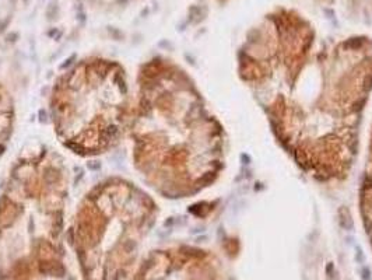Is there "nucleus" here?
<instances>
[{"label": "nucleus", "instance_id": "f257e3e1", "mask_svg": "<svg viewBox=\"0 0 372 280\" xmlns=\"http://www.w3.org/2000/svg\"><path fill=\"white\" fill-rule=\"evenodd\" d=\"M241 53V76L278 140L305 171L340 179L355 156L359 116L372 90V42L353 39L313 51V31L278 17Z\"/></svg>", "mask_w": 372, "mask_h": 280}, {"label": "nucleus", "instance_id": "f03ea898", "mask_svg": "<svg viewBox=\"0 0 372 280\" xmlns=\"http://www.w3.org/2000/svg\"><path fill=\"white\" fill-rule=\"evenodd\" d=\"M133 129L137 165L164 195L195 193L223 165L221 127L188 77L171 66L143 74Z\"/></svg>", "mask_w": 372, "mask_h": 280}, {"label": "nucleus", "instance_id": "7ed1b4c3", "mask_svg": "<svg viewBox=\"0 0 372 280\" xmlns=\"http://www.w3.org/2000/svg\"><path fill=\"white\" fill-rule=\"evenodd\" d=\"M126 77L119 64L85 60L53 90L52 112L57 136L80 154H98L118 143L127 119Z\"/></svg>", "mask_w": 372, "mask_h": 280}, {"label": "nucleus", "instance_id": "20e7f679", "mask_svg": "<svg viewBox=\"0 0 372 280\" xmlns=\"http://www.w3.org/2000/svg\"><path fill=\"white\" fill-rule=\"evenodd\" d=\"M359 204H361L362 219L372 237V137H371V146H369L368 160H366L365 174H364L362 188H361V195H359Z\"/></svg>", "mask_w": 372, "mask_h": 280}]
</instances>
